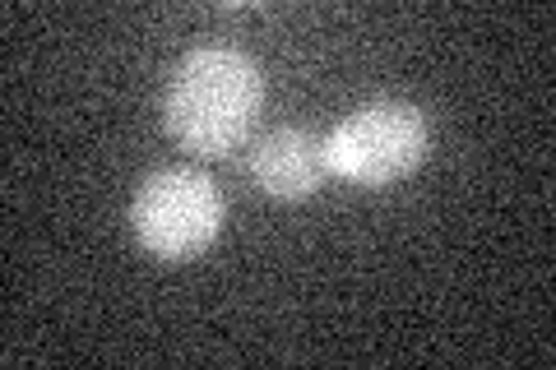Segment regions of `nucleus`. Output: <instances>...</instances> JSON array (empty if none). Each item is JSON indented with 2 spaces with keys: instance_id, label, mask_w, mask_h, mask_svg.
<instances>
[{
  "instance_id": "nucleus-1",
  "label": "nucleus",
  "mask_w": 556,
  "mask_h": 370,
  "mask_svg": "<svg viewBox=\"0 0 556 370\" xmlns=\"http://www.w3.org/2000/svg\"><path fill=\"white\" fill-rule=\"evenodd\" d=\"M265 107V69L241 47H195L163 79V130L195 157H228Z\"/></svg>"
},
{
  "instance_id": "nucleus-2",
  "label": "nucleus",
  "mask_w": 556,
  "mask_h": 370,
  "mask_svg": "<svg viewBox=\"0 0 556 370\" xmlns=\"http://www.w3.org/2000/svg\"><path fill=\"white\" fill-rule=\"evenodd\" d=\"M325 171L357 190H386L431 153V116L408 98H371L339 116L320 139Z\"/></svg>"
},
{
  "instance_id": "nucleus-3",
  "label": "nucleus",
  "mask_w": 556,
  "mask_h": 370,
  "mask_svg": "<svg viewBox=\"0 0 556 370\" xmlns=\"http://www.w3.org/2000/svg\"><path fill=\"white\" fill-rule=\"evenodd\" d=\"M228 204L200 167H159L130 195V232L153 259L186 264L218 241Z\"/></svg>"
},
{
  "instance_id": "nucleus-4",
  "label": "nucleus",
  "mask_w": 556,
  "mask_h": 370,
  "mask_svg": "<svg viewBox=\"0 0 556 370\" xmlns=\"http://www.w3.org/2000/svg\"><path fill=\"white\" fill-rule=\"evenodd\" d=\"M247 171L260 195L278 204H302L325 186V149L320 139L302 126H274L251 144Z\"/></svg>"
}]
</instances>
